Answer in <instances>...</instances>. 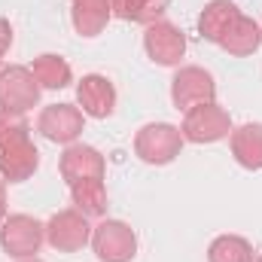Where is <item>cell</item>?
<instances>
[{
    "mask_svg": "<svg viewBox=\"0 0 262 262\" xmlns=\"http://www.w3.org/2000/svg\"><path fill=\"white\" fill-rule=\"evenodd\" d=\"M9 46H12V28H9L6 18H0V61H3V55L9 52Z\"/></svg>",
    "mask_w": 262,
    "mask_h": 262,
    "instance_id": "cell-21",
    "label": "cell"
},
{
    "mask_svg": "<svg viewBox=\"0 0 262 262\" xmlns=\"http://www.w3.org/2000/svg\"><path fill=\"white\" fill-rule=\"evenodd\" d=\"M82 125H85V113L73 104H49L40 110L37 116V131L52 140V143H76V137L82 134Z\"/></svg>",
    "mask_w": 262,
    "mask_h": 262,
    "instance_id": "cell-10",
    "label": "cell"
},
{
    "mask_svg": "<svg viewBox=\"0 0 262 262\" xmlns=\"http://www.w3.org/2000/svg\"><path fill=\"white\" fill-rule=\"evenodd\" d=\"M70 198H73V207L89 216V220H98L107 213V189H104V180H82V183H73L70 186Z\"/></svg>",
    "mask_w": 262,
    "mask_h": 262,
    "instance_id": "cell-17",
    "label": "cell"
},
{
    "mask_svg": "<svg viewBox=\"0 0 262 262\" xmlns=\"http://www.w3.org/2000/svg\"><path fill=\"white\" fill-rule=\"evenodd\" d=\"M40 168V152L31 140L25 116L0 110V177L6 183H25Z\"/></svg>",
    "mask_w": 262,
    "mask_h": 262,
    "instance_id": "cell-1",
    "label": "cell"
},
{
    "mask_svg": "<svg viewBox=\"0 0 262 262\" xmlns=\"http://www.w3.org/2000/svg\"><path fill=\"white\" fill-rule=\"evenodd\" d=\"M3 183H6V180L0 177V223L6 220V186H3Z\"/></svg>",
    "mask_w": 262,
    "mask_h": 262,
    "instance_id": "cell-22",
    "label": "cell"
},
{
    "mask_svg": "<svg viewBox=\"0 0 262 262\" xmlns=\"http://www.w3.org/2000/svg\"><path fill=\"white\" fill-rule=\"evenodd\" d=\"M40 82L34 79L31 67L9 64L0 67V110L3 113H15L25 116L28 110H34L40 104Z\"/></svg>",
    "mask_w": 262,
    "mask_h": 262,
    "instance_id": "cell-3",
    "label": "cell"
},
{
    "mask_svg": "<svg viewBox=\"0 0 262 262\" xmlns=\"http://www.w3.org/2000/svg\"><path fill=\"white\" fill-rule=\"evenodd\" d=\"M220 46H223L229 55H235V58H247V55H253L262 46V28L253 18H247V15L241 12V15L235 18V25L226 31V37L220 40Z\"/></svg>",
    "mask_w": 262,
    "mask_h": 262,
    "instance_id": "cell-16",
    "label": "cell"
},
{
    "mask_svg": "<svg viewBox=\"0 0 262 262\" xmlns=\"http://www.w3.org/2000/svg\"><path fill=\"white\" fill-rule=\"evenodd\" d=\"M92 247L101 262H131L137 256V235L122 220H104L92 229Z\"/></svg>",
    "mask_w": 262,
    "mask_h": 262,
    "instance_id": "cell-6",
    "label": "cell"
},
{
    "mask_svg": "<svg viewBox=\"0 0 262 262\" xmlns=\"http://www.w3.org/2000/svg\"><path fill=\"white\" fill-rule=\"evenodd\" d=\"M180 134H183V140H189V143H216V140H223V137L232 134V116H229L216 101L198 104L192 110H186L183 125H180Z\"/></svg>",
    "mask_w": 262,
    "mask_h": 262,
    "instance_id": "cell-5",
    "label": "cell"
},
{
    "mask_svg": "<svg viewBox=\"0 0 262 262\" xmlns=\"http://www.w3.org/2000/svg\"><path fill=\"white\" fill-rule=\"evenodd\" d=\"M253 262H262V256H259V259H253Z\"/></svg>",
    "mask_w": 262,
    "mask_h": 262,
    "instance_id": "cell-24",
    "label": "cell"
},
{
    "mask_svg": "<svg viewBox=\"0 0 262 262\" xmlns=\"http://www.w3.org/2000/svg\"><path fill=\"white\" fill-rule=\"evenodd\" d=\"M183 149V134L177 125L149 122L134 137V156L146 165H171Z\"/></svg>",
    "mask_w": 262,
    "mask_h": 262,
    "instance_id": "cell-4",
    "label": "cell"
},
{
    "mask_svg": "<svg viewBox=\"0 0 262 262\" xmlns=\"http://www.w3.org/2000/svg\"><path fill=\"white\" fill-rule=\"evenodd\" d=\"M21 262H40V259H21Z\"/></svg>",
    "mask_w": 262,
    "mask_h": 262,
    "instance_id": "cell-23",
    "label": "cell"
},
{
    "mask_svg": "<svg viewBox=\"0 0 262 262\" xmlns=\"http://www.w3.org/2000/svg\"><path fill=\"white\" fill-rule=\"evenodd\" d=\"M238 15H241V9L232 0H210L201 9V15H198V31H201L204 40H210V43L220 46V40L226 37V31L235 25Z\"/></svg>",
    "mask_w": 262,
    "mask_h": 262,
    "instance_id": "cell-15",
    "label": "cell"
},
{
    "mask_svg": "<svg viewBox=\"0 0 262 262\" xmlns=\"http://www.w3.org/2000/svg\"><path fill=\"white\" fill-rule=\"evenodd\" d=\"M216 98V82L204 67H180L171 79V101L177 110H192Z\"/></svg>",
    "mask_w": 262,
    "mask_h": 262,
    "instance_id": "cell-8",
    "label": "cell"
},
{
    "mask_svg": "<svg viewBox=\"0 0 262 262\" xmlns=\"http://www.w3.org/2000/svg\"><path fill=\"white\" fill-rule=\"evenodd\" d=\"M58 171H61L67 186H73V183H82V180H104L107 162H104V156L95 146L70 143L61 152V159H58Z\"/></svg>",
    "mask_w": 262,
    "mask_h": 262,
    "instance_id": "cell-11",
    "label": "cell"
},
{
    "mask_svg": "<svg viewBox=\"0 0 262 262\" xmlns=\"http://www.w3.org/2000/svg\"><path fill=\"white\" fill-rule=\"evenodd\" d=\"M168 9V0H113V15L134 25H152Z\"/></svg>",
    "mask_w": 262,
    "mask_h": 262,
    "instance_id": "cell-19",
    "label": "cell"
},
{
    "mask_svg": "<svg viewBox=\"0 0 262 262\" xmlns=\"http://www.w3.org/2000/svg\"><path fill=\"white\" fill-rule=\"evenodd\" d=\"M76 104H79V110H82L85 116H92V119H107V116H113V110H116V89H113V82H110L107 76L89 73V76H82L79 85H76Z\"/></svg>",
    "mask_w": 262,
    "mask_h": 262,
    "instance_id": "cell-12",
    "label": "cell"
},
{
    "mask_svg": "<svg viewBox=\"0 0 262 262\" xmlns=\"http://www.w3.org/2000/svg\"><path fill=\"white\" fill-rule=\"evenodd\" d=\"M229 146H232V156L241 168L262 171V122H247L241 128H232Z\"/></svg>",
    "mask_w": 262,
    "mask_h": 262,
    "instance_id": "cell-14",
    "label": "cell"
},
{
    "mask_svg": "<svg viewBox=\"0 0 262 262\" xmlns=\"http://www.w3.org/2000/svg\"><path fill=\"white\" fill-rule=\"evenodd\" d=\"M46 241V226L28 213H12L0 223V247L12 259H37Z\"/></svg>",
    "mask_w": 262,
    "mask_h": 262,
    "instance_id": "cell-2",
    "label": "cell"
},
{
    "mask_svg": "<svg viewBox=\"0 0 262 262\" xmlns=\"http://www.w3.org/2000/svg\"><path fill=\"white\" fill-rule=\"evenodd\" d=\"M31 73L40 82V89H64L73 79V70H70V64L61 55H40V58H34Z\"/></svg>",
    "mask_w": 262,
    "mask_h": 262,
    "instance_id": "cell-18",
    "label": "cell"
},
{
    "mask_svg": "<svg viewBox=\"0 0 262 262\" xmlns=\"http://www.w3.org/2000/svg\"><path fill=\"white\" fill-rule=\"evenodd\" d=\"M143 49H146L149 61H156V64H162V67H177L183 61V55H186V34L177 25L159 18V21L146 25V31H143Z\"/></svg>",
    "mask_w": 262,
    "mask_h": 262,
    "instance_id": "cell-7",
    "label": "cell"
},
{
    "mask_svg": "<svg viewBox=\"0 0 262 262\" xmlns=\"http://www.w3.org/2000/svg\"><path fill=\"white\" fill-rule=\"evenodd\" d=\"M207 262H253V247L241 235H220L207 247Z\"/></svg>",
    "mask_w": 262,
    "mask_h": 262,
    "instance_id": "cell-20",
    "label": "cell"
},
{
    "mask_svg": "<svg viewBox=\"0 0 262 262\" xmlns=\"http://www.w3.org/2000/svg\"><path fill=\"white\" fill-rule=\"evenodd\" d=\"M46 241L58 250V253H76L85 244H92V226L89 216H82L76 207L73 210H58L49 223H46Z\"/></svg>",
    "mask_w": 262,
    "mask_h": 262,
    "instance_id": "cell-9",
    "label": "cell"
},
{
    "mask_svg": "<svg viewBox=\"0 0 262 262\" xmlns=\"http://www.w3.org/2000/svg\"><path fill=\"white\" fill-rule=\"evenodd\" d=\"M113 18V0H73L70 21L79 37H98Z\"/></svg>",
    "mask_w": 262,
    "mask_h": 262,
    "instance_id": "cell-13",
    "label": "cell"
}]
</instances>
